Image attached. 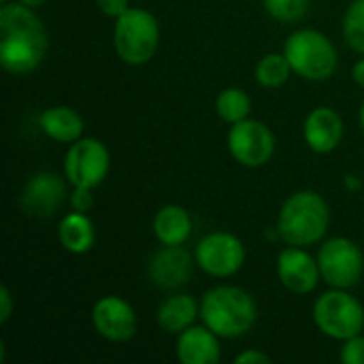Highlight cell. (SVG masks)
<instances>
[{
  "label": "cell",
  "mask_w": 364,
  "mask_h": 364,
  "mask_svg": "<svg viewBox=\"0 0 364 364\" xmlns=\"http://www.w3.org/2000/svg\"><path fill=\"white\" fill-rule=\"evenodd\" d=\"M192 215L181 205H164L156 211L151 230L160 245H183L192 235Z\"/></svg>",
  "instance_id": "d6986e66"
},
{
  "label": "cell",
  "mask_w": 364,
  "mask_h": 364,
  "mask_svg": "<svg viewBox=\"0 0 364 364\" xmlns=\"http://www.w3.org/2000/svg\"><path fill=\"white\" fill-rule=\"evenodd\" d=\"M6 2H9V0H0V4H6Z\"/></svg>",
  "instance_id": "836d02e7"
},
{
  "label": "cell",
  "mask_w": 364,
  "mask_h": 364,
  "mask_svg": "<svg viewBox=\"0 0 364 364\" xmlns=\"http://www.w3.org/2000/svg\"><path fill=\"white\" fill-rule=\"evenodd\" d=\"M196 318H200V303L186 292L166 296L156 311V322L166 335L183 333L196 322Z\"/></svg>",
  "instance_id": "e0dca14e"
},
{
  "label": "cell",
  "mask_w": 364,
  "mask_h": 364,
  "mask_svg": "<svg viewBox=\"0 0 364 364\" xmlns=\"http://www.w3.org/2000/svg\"><path fill=\"white\" fill-rule=\"evenodd\" d=\"M339 358L343 364H364V337L356 335L352 339H346L339 352Z\"/></svg>",
  "instance_id": "d4e9b609"
},
{
  "label": "cell",
  "mask_w": 364,
  "mask_h": 364,
  "mask_svg": "<svg viewBox=\"0 0 364 364\" xmlns=\"http://www.w3.org/2000/svg\"><path fill=\"white\" fill-rule=\"evenodd\" d=\"M111 154L109 147L96 136H81L68 145L64 156V177L70 188L96 190L109 175Z\"/></svg>",
  "instance_id": "ba28073f"
},
{
  "label": "cell",
  "mask_w": 364,
  "mask_h": 364,
  "mask_svg": "<svg viewBox=\"0 0 364 364\" xmlns=\"http://www.w3.org/2000/svg\"><path fill=\"white\" fill-rule=\"evenodd\" d=\"M284 55L288 58L292 73L307 81H326L339 66L335 43L314 28L294 30L284 43Z\"/></svg>",
  "instance_id": "5b68a950"
},
{
  "label": "cell",
  "mask_w": 364,
  "mask_h": 364,
  "mask_svg": "<svg viewBox=\"0 0 364 364\" xmlns=\"http://www.w3.org/2000/svg\"><path fill=\"white\" fill-rule=\"evenodd\" d=\"M13 307H15V301H13V294L9 290L6 284L0 286V324H6L13 316Z\"/></svg>",
  "instance_id": "83f0119b"
},
{
  "label": "cell",
  "mask_w": 364,
  "mask_h": 364,
  "mask_svg": "<svg viewBox=\"0 0 364 364\" xmlns=\"http://www.w3.org/2000/svg\"><path fill=\"white\" fill-rule=\"evenodd\" d=\"M58 241L62 250H66L68 254L75 256L87 254L96 243L94 222L87 218V213L70 209L58 224Z\"/></svg>",
  "instance_id": "ffe728a7"
},
{
  "label": "cell",
  "mask_w": 364,
  "mask_h": 364,
  "mask_svg": "<svg viewBox=\"0 0 364 364\" xmlns=\"http://www.w3.org/2000/svg\"><path fill=\"white\" fill-rule=\"evenodd\" d=\"M346 186H348V190H354V192L363 188L360 179H358V177H354V175H348V177H346Z\"/></svg>",
  "instance_id": "4dcf8cb0"
},
{
  "label": "cell",
  "mask_w": 364,
  "mask_h": 364,
  "mask_svg": "<svg viewBox=\"0 0 364 364\" xmlns=\"http://www.w3.org/2000/svg\"><path fill=\"white\" fill-rule=\"evenodd\" d=\"M38 126L45 132V136H49L55 143H66V145L79 141L85 130V124L79 111L66 105H53L45 109L38 117Z\"/></svg>",
  "instance_id": "ac0fdd59"
},
{
  "label": "cell",
  "mask_w": 364,
  "mask_h": 364,
  "mask_svg": "<svg viewBox=\"0 0 364 364\" xmlns=\"http://www.w3.org/2000/svg\"><path fill=\"white\" fill-rule=\"evenodd\" d=\"M96 6L102 15L117 19L119 15H124L130 9V0H96Z\"/></svg>",
  "instance_id": "4316f807"
},
{
  "label": "cell",
  "mask_w": 364,
  "mask_h": 364,
  "mask_svg": "<svg viewBox=\"0 0 364 364\" xmlns=\"http://www.w3.org/2000/svg\"><path fill=\"white\" fill-rule=\"evenodd\" d=\"M292 75V66L288 62V58L282 53H264L256 68H254V77L258 81V85L267 87V90H277L282 85L288 83Z\"/></svg>",
  "instance_id": "7402d4cb"
},
{
  "label": "cell",
  "mask_w": 364,
  "mask_h": 364,
  "mask_svg": "<svg viewBox=\"0 0 364 364\" xmlns=\"http://www.w3.org/2000/svg\"><path fill=\"white\" fill-rule=\"evenodd\" d=\"M343 117L333 107H316L303 122V139L314 154L326 156L343 141Z\"/></svg>",
  "instance_id": "9a60e30c"
},
{
  "label": "cell",
  "mask_w": 364,
  "mask_h": 364,
  "mask_svg": "<svg viewBox=\"0 0 364 364\" xmlns=\"http://www.w3.org/2000/svg\"><path fill=\"white\" fill-rule=\"evenodd\" d=\"M220 339L209 326H190L177 335L175 354L181 364H215L222 358Z\"/></svg>",
  "instance_id": "2e32d148"
},
{
  "label": "cell",
  "mask_w": 364,
  "mask_h": 364,
  "mask_svg": "<svg viewBox=\"0 0 364 364\" xmlns=\"http://www.w3.org/2000/svg\"><path fill=\"white\" fill-rule=\"evenodd\" d=\"M92 326L102 339L111 343H126L134 339L139 320L134 307L126 299L117 294H107L98 299L92 307Z\"/></svg>",
  "instance_id": "7c38bea8"
},
{
  "label": "cell",
  "mask_w": 364,
  "mask_h": 364,
  "mask_svg": "<svg viewBox=\"0 0 364 364\" xmlns=\"http://www.w3.org/2000/svg\"><path fill=\"white\" fill-rule=\"evenodd\" d=\"M215 113L226 124H239L252 113V98L243 87H224L215 96Z\"/></svg>",
  "instance_id": "44dd1931"
},
{
  "label": "cell",
  "mask_w": 364,
  "mask_h": 364,
  "mask_svg": "<svg viewBox=\"0 0 364 364\" xmlns=\"http://www.w3.org/2000/svg\"><path fill=\"white\" fill-rule=\"evenodd\" d=\"M228 151L232 160H237L245 168H260L269 164L275 156V134L273 130L260 119H243L232 124L226 136Z\"/></svg>",
  "instance_id": "30bf717a"
},
{
  "label": "cell",
  "mask_w": 364,
  "mask_h": 364,
  "mask_svg": "<svg viewBox=\"0 0 364 364\" xmlns=\"http://www.w3.org/2000/svg\"><path fill=\"white\" fill-rule=\"evenodd\" d=\"M94 190L90 188H73L70 190V196H68V205L73 211H81V213H87L92 207H94Z\"/></svg>",
  "instance_id": "484cf974"
},
{
  "label": "cell",
  "mask_w": 364,
  "mask_h": 364,
  "mask_svg": "<svg viewBox=\"0 0 364 364\" xmlns=\"http://www.w3.org/2000/svg\"><path fill=\"white\" fill-rule=\"evenodd\" d=\"M341 32L348 47L364 55V0H352L343 13Z\"/></svg>",
  "instance_id": "603a6c76"
},
{
  "label": "cell",
  "mask_w": 364,
  "mask_h": 364,
  "mask_svg": "<svg viewBox=\"0 0 364 364\" xmlns=\"http://www.w3.org/2000/svg\"><path fill=\"white\" fill-rule=\"evenodd\" d=\"M331 226V209L316 190L290 194L277 215V232L284 243L309 247L324 241Z\"/></svg>",
  "instance_id": "3957f363"
},
{
  "label": "cell",
  "mask_w": 364,
  "mask_h": 364,
  "mask_svg": "<svg viewBox=\"0 0 364 364\" xmlns=\"http://www.w3.org/2000/svg\"><path fill=\"white\" fill-rule=\"evenodd\" d=\"M318 264L322 282L331 288L350 290L360 284L364 273V254L360 245L348 237H333L322 241L318 250Z\"/></svg>",
  "instance_id": "52a82bcc"
},
{
  "label": "cell",
  "mask_w": 364,
  "mask_h": 364,
  "mask_svg": "<svg viewBox=\"0 0 364 364\" xmlns=\"http://www.w3.org/2000/svg\"><path fill=\"white\" fill-rule=\"evenodd\" d=\"M160 47L158 17L141 6H130L113 23V49L128 66H143L154 60Z\"/></svg>",
  "instance_id": "277c9868"
},
{
  "label": "cell",
  "mask_w": 364,
  "mask_h": 364,
  "mask_svg": "<svg viewBox=\"0 0 364 364\" xmlns=\"http://www.w3.org/2000/svg\"><path fill=\"white\" fill-rule=\"evenodd\" d=\"M200 320L222 339H239L258 322L254 296L239 286H215L200 299Z\"/></svg>",
  "instance_id": "7a4b0ae2"
},
{
  "label": "cell",
  "mask_w": 364,
  "mask_h": 364,
  "mask_svg": "<svg viewBox=\"0 0 364 364\" xmlns=\"http://www.w3.org/2000/svg\"><path fill=\"white\" fill-rule=\"evenodd\" d=\"M264 11L279 23H299L307 17L311 0H262Z\"/></svg>",
  "instance_id": "cb8c5ba5"
},
{
  "label": "cell",
  "mask_w": 364,
  "mask_h": 364,
  "mask_svg": "<svg viewBox=\"0 0 364 364\" xmlns=\"http://www.w3.org/2000/svg\"><path fill=\"white\" fill-rule=\"evenodd\" d=\"M352 79H354V83H356L358 87H363L364 90V58L354 62V66H352Z\"/></svg>",
  "instance_id": "f546056e"
},
{
  "label": "cell",
  "mask_w": 364,
  "mask_h": 364,
  "mask_svg": "<svg viewBox=\"0 0 364 364\" xmlns=\"http://www.w3.org/2000/svg\"><path fill=\"white\" fill-rule=\"evenodd\" d=\"M68 179L49 171L34 173L21 188L19 207L28 218L45 220L60 211L68 200Z\"/></svg>",
  "instance_id": "8fae6325"
},
{
  "label": "cell",
  "mask_w": 364,
  "mask_h": 364,
  "mask_svg": "<svg viewBox=\"0 0 364 364\" xmlns=\"http://www.w3.org/2000/svg\"><path fill=\"white\" fill-rule=\"evenodd\" d=\"M314 324L316 328L335 341H346L364 331V307L363 303L352 296L348 290L331 288L314 303Z\"/></svg>",
  "instance_id": "8992f818"
},
{
  "label": "cell",
  "mask_w": 364,
  "mask_h": 364,
  "mask_svg": "<svg viewBox=\"0 0 364 364\" xmlns=\"http://www.w3.org/2000/svg\"><path fill=\"white\" fill-rule=\"evenodd\" d=\"M194 264L196 262L192 260L190 252L183 250V245H162V250L151 256L147 273L156 288L177 290L190 282Z\"/></svg>",
  "instance_id": "5bb4252c"
},
{
  "label": "cell",
  "mask_w": 364,
  "mask_h": 364,
  "mask_svg": "<svg viewBox=\"0 0 364 364\" xmlns=\"http://www.w3.org/2000/svg\"><path fill=\"white\" fill-rule=\"evenodd\" d=\"M247 252L243 241L226 230H213L205 235L194 250L196 267L215 279H226L237 275L245 264Z\"/></svg>",
  "instance_id": "9c48e42d"
},
{
  "label": "cell",
  "mask_w": 364,
  "mask_h": 364,
  "mask_svg": "<svg viewBox=\"0 0 364 364\" xmlns=\"http://www.w3.org/2000/svg\"><path fill=\"white\" fill-rule=\"evenodd\" d=\"M358 122H360V128L364 130V100L363 105H360V109H358Z\"/></svg>",
  "instance_id": "d6a6232c"
},
{
  "label": "cell",
  "mask_w": 364,
  "mask_h": 364,
  "mask_svg": "<svg viewBox=\"0 0 364 364\" xmlns=\"http://www.w3.org/2000/svg\"><path fill=\"white\" fill-rule=\"evenodd\" d=\"M0 64L11 75L34 73L47 55V30L32 6L6 2L0 6Z\"/></svg>",
  "instance_id": "6da1fadb"
},
{
  "label": "cell",
  "mask_w": 364,
  "mask_h": 364,
  "mask_svg": "<svg viewBox=\"0 0 364 364\" xmlns=\"http://www.w3.org/2000/svg\"><path fill=\"white\" fill-rule=\"evenodd\" d=\"M21 4H26V6H32V9H38V6H43L45 2H49V0H19Z\"/></svg>",
  "instance_id": "1f68e13d"
},
{
  "label": "cell",
  "mask_w": 364,
  "mask_h": 364,
  "mask_svg": "<svg viewBox=\"0 0 364 364\" xmlns=\"http://www.w3.org/2000/svg\"><path fill=\"white\" fill-rule=\"evenodd\" d=\"M271 363V356L260 350H243L235 356V364H267Z\"/></svg>",
  "instance_id": "f1b7e54d"
},
{
  "label": "cell",
  "mask_w": 364,
  "mask_h": 364,
  "mask_svg": "<svg viewBox=\"0 0 364 364\" xmlns=\"http://www.w3.org/2000/svg\"><path fill=\"white\" fill-rule=\"evenodd\" d=\"M275 273L279 284L288 292L299 296L311 294L322 282L318 258H314L307 252V247H299V245H288L286 250L279 252L275 262Z\"/></svg>",
  "instance_id": "4fadbf2b"
}]
</instances>
